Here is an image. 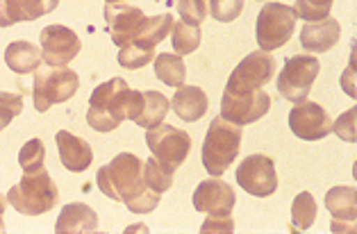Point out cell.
I'll return each instance as SVG.
<instances>
[{
  "mask_svg": "<svg viewBox=\"0 0 357 234\" xmlns=\"http://www.w3.org/2000/svg\"><path fill=\"white\" fill-rule=\"evenodd\" d=\"M171 46L173 50L182 57V55H191L194 50L200 46V25H194V23H173L171 28Z\"/></svg>",
  "mask_w": 357,
  "mask_h": 234,
  "instance_id": "cell-26",
  "label": "cell"
},
{
  "mask_svg": "<svg viewBox=\"0 0 357 234\" xmlns=\"http://www.w3.org/2000/svg\"><path fill=\"white\" fill-rule=\"evenodd\" d=\"M178 3V12L185 23H194L200 25L207 16V3L205 0H176Z\"/></svg>",
  "mask_w": 357,
  "mask_h": 234,
  "instance_id": "cell-34",
  "label": "cell"
},
{
  "mask_svg": "<svg viewBox=\"0 0 357 234\" xmlns=\"http://www.w3.org/2000/svg\"><path fill=\"white\" fill-rule=\"evenodd\" d=\"M5 230V221L3 219H0V232H3Z\"/></svg>",
  "mask_w": 357,
  "mask_h": 234,
  "instance_id": "cell-41",
  "label": "cell"
},
{
  "mask_svg": "<svg viewBox=\"0 0 357 234\" xmlns=\"http://www.w3.org/2000/svg\"><path fill=\"white\" fill-rule=\"evenodd\" d=\"M144 185L148 189H153V192H158V194H164V192H169L171 185H173V176L171 173H167L162 166H160V162L158 159H148L144 162Z\"/></svg>",
  "mask_w": 357,
  "mask_h": 234,
  "instance_id": "cell-29",
  "label": "cell"
},
{
  "mask_svg": "<svg viewBox=\"0 0 357 234\" xmlns=\"http://www.w3.org/2000/svg\"><path fill=\"white\" fill-rule=\"evenodd\" d=\"M14 25V19L10 14V7H7L5 0H0V28H12Z\"/></svg>",
  "mask_w": 357,
  "mask_h": 234,
  "instance_id": "cell-38",
  "label": "cell"
},
{
  "mask_svg": "<svg viewBox=\"0 0 357 234\" xmlns=\"http://www.w3.org/2000/svg\"><path fill=\"white\" fill-rule=\"evenodd\" d=\"M10 7V14L14 23L21 21H37L39 16H46L59 5V0H5Z\"/></svg>",
  "mask_w": 357,
  "mask_h": 234,
  "instance_id": "cell-24",
  "label": "cell"
},
{
  "mask_svg": "<svg viewBox=\"0 0 357 234\" xmlns=\"http://www.w3.org/2000/svg\"><path fill=\"white\" fill-rule=\"evenodd\" d=\"M41 59L48 66H66L68 62L80 55L82 43L80 37L66 25H48L41 30Z\"/></svg>",
  "mask_w": 357,
  "mask_h": 234,
  "instance_id": "cell-12",
  "label": "cell"
},
{
  "mask_svg": "<svg viewBox=\"0 0 357 234\" xmlns=\"http://www.w3.org/2000/svg\"><path fill=\"white\" fill-rule=\"evenodd\" d=\"M243 12V0H210V14L219 23H230Z\"/></svg>",
  "mask_w": 357,
  "mask_h": 234,
  "instance_id": "cell-33",
  "label": "cell"
},
{
  "mask_svg": "<svg viewBox=\"0 0 357 234\" xmlns=\"http://www.w3.org/2000/svg\"><path fill=\"white\" fill-rule=\"evenodd\" d=\"M333 3L335 0H296L294 12L298 19L307 21V23H314L321 19H328L330 10H333Z\"/></svg>",
  "mask_w": 357,
  "mask_h": 234,
  "instance_id": "cell-30",
  "label": "cell"
},
{
  "mask_svg": "<svg viewBox=\"0 0 357 234\" xmlns=\"http://www.w3.org/2000/svg\"><path fill=\"white\" fill-rule=\"evenodd\" d=\"M241 139H243L241 125L230 123L221 114L212 120L203 141V153H200L203 166L212 178L223 176L230 169V164H234L241 148Z\"/></svg>",
  "mask_w": 357,
  "mask_h": 234,
  "instance_id": "cell-3",
  "label": "cell"
},
{
  "mask_svg": "<svg viewBox=\"0 0 357 234\" xmlns=\"http://www.w3.org/2000/svg\"><path fill=\"white\" fill-rule=\"evenodd\" d=\"M275 75V59L266 55L264 50H255L241 59L237 68L230 73L225 91L228 93H248L262 89Z\"/></svg>",
  "mask_w": 357,
  "mask_h": 234,
  "instance_id": "cell-9",
  "label": "cell"
},
{
  "mask_svg": "<svg viewBox=\"0 0 357 234\" xmlns=\"http://www.w3.org/2000/svg\"><path fill=\"white\" fill-rule=\"evenodd\" d=\"M41 50L30 41H12L5 48V64L10 71L25 75V73H37L41 66Z\"/></svg>",
  "mask_w": 357,
  "mask_h": 234,
  "instance_id": "cell-20",
  "label": "cell"
},
{
  "mask_svg": "<svg viewBox=\"0 0 357 234\" xmlns=\"http://www.w3.org/2000/svg\"><path fill=\"white\" fill-rule=\"evenodd\" d=\"M317 219V203L310 192H303L294 198L291 205V225L296 230H310Z\"/></svg>",
  "mask_w": 357,
  "mask_h": 234,
  "instance_id": "cell-28",
  "label": "cell"
},
{
  "mask_svg": "<svg viewBox=\"0 0 357 234\" xmlns=\"http://www.w3.org/2000/svg\"><path fill=\"white\" fill-rule=\"evenodd\" d=\"M43 159H46V146H43L41 139H30L19 153V164H21L23 173H32V171L43 169Z\"/></svg>",
  "mask_w": 357,
  "mask_h": 234,
  "instance_id": "cell-31",
  "label": "cell"
},
{
  "mask_svg": "<svg viewBox=\"0 0 357 234\" xmlns=\"http://www.w3.org/2000/svg\"><path fill=\"white\" fill-rule=\"evenodd\" d=\"M203 232H232L234 230V223L230 216H210L203 228H200Z\"/></svg>",
  "mask_w": 357,
  "mask_h": 234,
  "instance_id": "cell-37",
  "label": "cell"
},
{
  "mask_svg": "<svg viewBox=\"0 0 357 234\" xmlns=\"http://www.w3.org/2000/svg\"><path fill=\"white\" fill-rule=\"evenodd\" d=\"M271 109V96L266 91H248V93H228L223 91L221 98V116L234 125H250L266 116Z\"/></svg>",
  "mask_w": 357,
  "mask_h": 234,
  "instance_id": "cell-10",
  "label": "cell"
},
{
  "mask_svg": "<svg viewBox=\"0 0 357 234\" xmlns=\"http://www.w3.org/2000/svg\"><path fill=\"white\" fill-rule=\"evenodd\" d=\"M96 185L112 201L128 203L146 189L144 162L132 153H121L96 173Z\"/></svg>",
  "mask_w": 357,
  "mask_h": 234,
  "instance_id": "cell-2",
  "label": "cell"
},
{
  "mask_svg": "<svg viewBox=\"0 0 357 234\" xmlns=\"http://www.w3.org/2000/svg\"><path fill=\"white\" fill-rule=\"evenodd\" d=\"M98 228V216L84 203L64 205L55 223L57 234H77V232H96Z\"/></svg>",
  "mask_w": 357,
  "mask_h": 234,
  "instance_id": "cell-19",
  "label": "cell"
},
{
  "mask_svg": "<svg viewBox=\"0 0 357 234\" xmlns=\"http://www.w3.org/2000/svg\"><path fill=\"white\" fill-rule=\"evenodd\" d=\"M339 37H342V25L333 16H328L314 23H305L301 30V46L307 53H328L330 48L337 46Z\"/></svg>",
  "mask_w": 357,
  "mask_h": 234,
  "instance_id": "cell-16",
  "label": "cell"
},
{
  "mask_svg": "<svg viewBox=\"0 0 357 234\" xmlns=\"http://www.w3.org/2000/svg\"><path fill=\"white\" fill-rule=\"evenodd\" d=\"M171 109V100L164 96L160 91H144V102H142V109L135 118V123L144 130H151V127H158L160 123H164Z\"/></svg>",
  "mask_w": 357,
  "mask_h": 234,
  "instance_id": "cell-22",
  "label": "cell"
},
{
  "mask_svg": "<svg viewBox=\"0 0 357 234\" xmlns=\"http://www.w3.org/2000/svg\"><path fill=\"white\" fill-rule=\"evenodd\" d=\"M107 5H116V3H128V0H105Z\"/></svg>",
  "mask_w": 357,
  "mask_h": 234,
  "instance_id": "cell-40",
  "label": "cell"
},
{
  "mask_svg": "<svg viewBox=\"0 0 357 234\" xmlns=\"http://www.w3.org/2000/svg\"><path fill=\"white\" fill-rule=\"evenodd\" d=\"M319 71H321V64L314 55L289 57L284 62L282 71L278 73V80H275L278 91H280V96L284 100L298 105V102L307 100L310 89H312V84H314Z\"/></svg>",
  "mask_w": 357,
  "mask_h": 234,
  "instance_id": "cell-8",
  "label": "cell"
},
{
  "mask_svg": "<svg viewBox=\"0 0 357 234\" xmlns=\"http://www.w3.org/2000/svg\"><path fill=\"white\" fill-rule=\"evenodd\" d=\"M160 198H162V194L153 192V189H148V187H146L142 194L135 196L132 201H128L126 207H128L130 212H135V214H151L153 210H158Z\"/></svg>",
  "mask_w": 357,
  "mask_h": 234,
  "instance_id": "cell-35",
  "label": "cell"
},
{
  "mask_svg": "<svg viewBox=\"0 0 357 234\" xmlns=\"http://www.w3.org/2000/svg\"><path fill=\"white\" fill-rule=\"evenodd\" d=\"M144 12L139 7L132 5H126V3H116V5H105V21H107V28L112 34V41L116 46H126L135 39L137 30L142 28L144 23Z\"/></svg>",
  "mask_w": 357,
  "mask_h": 234,
  "instance_id": "cell-15",
  "label": "cell"
},
{
  "mask_svg": "<svg viewBox=\"0 0 357 234\" xmlns=\"http://www.w3.org/2000/svg\"><path fill=\"white\" fill-rule=\"evenodd\" d=\"M171 28H173V16L169 12L167 14L151 16V19H144L142 28L137 30L132 41L144 43V46H148V48H155L158 43H162L164 39L169 37Z\"/></svg>",
  "mask_w": 357,
  "mask_h": 234,
  "instance_id": "cell-23",
  "label": "cell"
},
{
  "mask_svg": "<svg viewBox=\"0 0 357 234\" xmlns=\"http://www.w3.org/2000/svg\"><path fill=\"white\" fill-rule=\"evenodd\" d=\"M144 102V91L130 89L123 77H112V80L98 84L89 98V111H86V123L96 132H112L123 120H135Z\"/></svg>",
  "mask_w": 357,
  "mask_h": 234,
  "instance_id": "cell-1",
  "label": "cell"
},
{
  "mask_svg": "<svg viewBox=\"0 0 357 234\" xmlns=\"http://www.w3.org/2000/svg\"><path fill=\"white\" fill-rule=\"evenodd\" d=\"M355 120H357V109L353 107V109L344 111V114L335 120V123H333V132L339 139H344V141L355 143V139H357V134H355Z\"/></svg>",
  "mask_w": 357,
  "mask_h": 234,
  "instance_id": "cell-36",
  "label": "cell"
},
{
  "mask_svg": "<svg viewBox=\"0 0 357 234\" xmlns=\"http://www.w3.org/2000/svg\"><path fill=\"white\" fill-rule=\"evenodd\" d=\"M326 207L335 221L355 223V219H357V189L355 187H333L326 194Z\"/></svg>",
  "mask_w": 357,
  "mask_h": 234,
  "instance_id": "cell-21",
  "label": "cell"
},
{
  "mask_svg": "<svg viewBox=\"0 0 357 234\" xmlns=\"http://www.w3.org/2000/svg\"><path fill=\"white\" fill-rule=\"evenodd\" d=\"M59 192L46 169L23 173V180L7 192V203L25 216H41L55 210Z\"/></svg>",
  "mask_w": 357,
  "mask_h": 234,
  "instance_id": "cell-4",
  "label": "cell"
},
{
  "mask_svg": "<svg viewBox=\"0 0 357 234\" xmlns=\"http://www.w3.org/2000/svg\"><path fill=\"white\" fill-rule=\"evenodd\" d=\"M296 12L294 7L282 3H266L257 14L255 23V39L259 50L271 53V50L282 48L287 41L294 37L296 30Z\"/></svg>",
  "mask_w": 357,
  "mask_h": 234,
  "instance_id": "cell-5",
  "label": "cell"
},
{
  "mask_svg": "<svg viewBox=\"0 0 357 234\" xmlns=\"http://www.w3.org/2000/svg\"><path fill=\"white\" fill-rule=\"evenodd\" d=\"M207 107H210V100H207V93L200 89V86L180 84L176 96L171 100V109L176 111V116L185 120V123H194V120L203 118Z\"/></svg>",
  "mask_w": 357,
  "mask_h": 234,
  "instance_id": "cell-18",
  "label": "cell"
},
{
  "mask_svg": "<svg viewBox=\"0 0 357 234\" xmlns=\"http://www.w3.org/2000/svg\"><path fill=\"white\" fill-rule=\"evenodd\" d=\"M80 89V77L64 66L50 68L48 73H34L32 100L37 111H48L53 105L71 100Z\"/></svg>",
  "mask_w": 357,
  "mask_h": 234,
  "instance_id": "cell-7",
  "label": "cell"
},
{
  "mask_svg": "<svg viewBox=\"0 0 357 234\" xmlns=\"http://www.w3.org/2000/svg\"><path fill=\"white\" fill-rule=\"evenodd\" d=\"M21 111H23V96L0 91V132H3L5 127H10V123Z\"/></svg>",
  "mask_w": 357,
  "mask_h": 234,
  "instance_id": "cell-32",
  "label": "cell"
},
{
  "mask_svg": "<svg viewBox=\"0 0 357 234\" xmlns=\"http://www.w3.org/2000/svg\"><path fill=\"white\" fill-rule=\"evenodd\" d=\"M5 207H7V196L0 194V219H3V214H5Z\"/></svg>",
  "mask_w": 357,
  "mask_h": 234,
  "instance_id": "cell-39",
  "label": "cell"
},
{
  "mask_svg": "<svg viewBox=\"0 0 357 234\" xmlns=\"http://www.w3.org/2000/svg\"><path fill=\"white\" fill-rule=\"evenodd\" d=\"M194 207L196 212H205L210 216H230V212L234 210V189L223 180H205L200 182L194 192Z\"/></svg>",
  "mask_w": 357,
  "mask_h": 234,
  "instance_id": "cell-14",
  "label": "cell"
},
{
  "mask_svg": "<svg viewBox=\"0 0 357 234\" xmlns=\"http://www.w3.org/2000/svg\"><path fill=\"white\" fill-rule=\"evenodd\" d=\"M155 59V48H148L139 41H130L126 46H121L119 50V64L130 71H137V68H144L146 64H151Z\"/></svg>",
  "mask_w": 357,
  "mask_h": 234,
  "instance_id": "cell-27",
  "label": "cell"
},
{
  "mask_svg": "<svg viewBox=\"0 0 357 234\" xmlns=\"http://www.w3.org/2000/svg\"><path fill=\"white\" fill-rule=\"evenodd\" d=\"M289 127L303 141H321L333 132V120L319 102L303 100L289 111Z\"/></svg>",
  "mask_w": 357,
  "mask_h": 234,
  "instance_id": "cell-13",
  "label": "cell"
},
{
  "mask_svg": "<svg viewBox=\"0 0 357 234\" xmlns=\"http://www.w3.org/2000/svg\"><path fill=\"white\" fill-rule=\"evenodd\" d=\"M155 75H158V80H162L167 86L185 84V77H187L185 59L180 55H169V53L158 55L155 57Z\"/></svg>",
  "mask_w": 357,
  "mask_h": 234,
  "instance_id": "cell-25",
  "label": "cell"
},
{
  "mask_svg": "<svg viewBox=\"0 0 357 234\" xmlns=\"http://www.w3.org/2000/svg\"><path fill=\"white\" fill-rule=\"evenodd\" d=\"M55 141H57L59 159H62L66 171L82 173V171H86L91 166L93 150H91V146L84 141V139L66 132V130H59V132L55 134Z\"/></svg>",
  "mask_w": 357,
  "mask_h": 234,
  "instance_id": "cell-17",
  "label": "cell"
},
{
  "mask_svg": "<svg viewBox=\"0 0 357 234\" xmlns=\"http://www.w3.org/2000/svg\"><path fill=\"white\" fill-rule=\"evenodd\" d=\"M237 182L246 194L255 198H268L278 189L275 162L266 155H250L237 169Z\"/></svg>",
  "mask_w": 357,
  "mask_h": 234,
  "instance_id": "cell-11",
  "label": "cell"
},
{
  "mask_svg": "<svg viewBox=\"0 0 357 234\" xmlns=\"http://www.w3.org/2000/svg\"><path fill=\"white\" fill-rule=\"evenodd\" d=\"M146 146L151 148L153 157L167 173H176L191 153V136L180 127L169 123H160L158 127L146 130Z\"/></svg>",
  "mask_w": 357,
  "mask_h": 234,
  "instance_id": "cell-6",
  "label": "cell"
}]
</instances>
